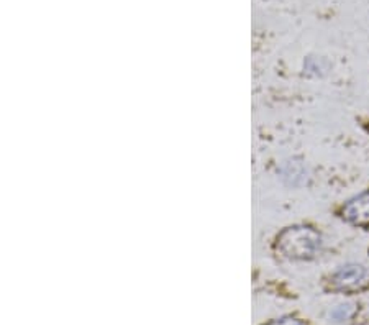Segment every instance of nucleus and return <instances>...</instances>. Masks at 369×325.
I'll return each mask as SVG.
<instances>
[{"label":"nucleus","instance_id":"nucleus-3","mask_svg":"<svg viewBox=\"0 0 369 325\" xmlns=\"http://www.w3.org/2000/svg\"><path fill=\"white\" fill-rule=\"evenodd\" d=\"M341 217L353 225H369V191L350 199L341 209Z\"/></svg>","mask_w":369,"mask_h":325},{"label":"nucleus","instance_id":"nucleus-1","mask_svg":"<svg viewBox=\"0 0 369 325\" xmlns=\"http://www.w3.org/2000/svg\"><path fill=\"white\" fill-rule=\"evenodd\" d=\"M320 235L310 227H289L278 237V250L292 260H310L318 255Z\"/></svg>","mask_w":369,"mask_h":325},{"label":"nucleus","instance_id":"nucleus-2","mask_svg":"<svg viewBox=\"0 0 369 325\" xmlns=\"http://www.w3.org/2000/svg\"><path fill=\"white\" fill-rule=\"evenodd\" d=\"M369 281L368 270L361 265H346L341 266L332 274L330 283L333 289H340V291H354L366 286Z\"/></svg>","mask_w":369,"mask_h":325},{"label":"nucleus","instance_id":"nucleus-4","mask_svg":"<svg viewBox=\"0 0 369 325\" xmlns=\"http://www.w3.org/2000/svg\"><path fill=\"white\" fill-rule=\"evenodd\" d=\"M271 325H305V324L297 319H281V320H276V322H273Z\"/></svg>","mask_w":369,"mask_h":325}]
</instances>
